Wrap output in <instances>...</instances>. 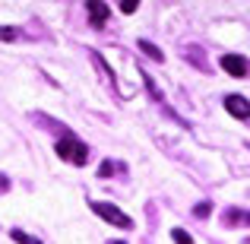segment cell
<instances>
[{
	"label": "cell",
	"mask_w": 250,
	"mask_h": 244,
	"mask_svg": "<svg viewBox=\"0 0 250 244\" xmlns=\"http://www.w3.org/2000/svg\"><path fill=\"white\" fill-rule=\"evenodd\" d=\"M140 51H146V54H149V57H155V61H162V57H165V54H162V51L155 48L152 42H140Z\"/></svg>",
	"instance_id": "ba28073f"
},
{
	"label": "cell",
	"mask_w": 250,
	"mask_h": 244,
	"mask_svg": "<svg viewBox=\"0 0 250 244\" xmlns=\"http://www.w3.org/2000/svg\"><path fill=\"white\" fill-rule=\"evenodd\" d=\"M10 238L16 241V244H42L38 238H32V235H25L22 228H13V232H10Z\"/></svg>",
	"instance_id": "8992f818"
},
{
	"label": "cell",
	"mask_w": 250,
	"mask_h": 244,
	"mask_svg": "<svg viewBox=\"0 0 250 244\" xmlns=\"http://www.w3.org/2000/svg\"><path fill=\"white\" fill-rule=\"evenodd\" d=\"M111 244H124V241H111Z\"/></svg>",
	"instance_id": "5bb4252c"
},
{
	"label": "cell",
	"mask_w": 250,
	"mask_h": 244,
	"mask_svg": "<svg viewBox=\"0 0 250 244\" xmlns=\"http://www.w3.org/2000/svg\"><path fill=\"white\" fill-rule=\"evenodd\" d=\"M193 213H196V216H209V213H212V206H209V203H200Z\"/></svg>",
	"instance_id": "7c38bea8"
},
{
	"label": "cell",
	"mask_w": 250,
	"mask_h": 244,
	"mask_svg": "<svg viewBox=\"0 0 250 244\" xmlns=\"http://www.w3.org/2000/svg\"><path fill=\"white\" fill-rule=\"evenodd\" d=\"M117 6H121V13H127V16H130V13H136V6H140V3H136V0H124V3H117Z\"/></svg>",
	"instance_id": "8fae6325"
},
{
	"label": "cell",
	"mask_w": 250,
	"mask_h": 244,
	"mask_svg": "<svg viewBox=\"0 0 250 244\" xmlns=\"http://www.w3.org/2000/svg\"><path fill=\"white\" fill-rule=\"evenodd\" d=\"M19 38V29H3L0 25V42H16Z\"/></svg>",
	"instance_id": "30bf717a"
},
{
	"label": "cell",
	"mask_w": 250,
	"mask_h": 244,
	"mask_svg": "<svg viewBox=\"0 0 250 244\" xmlns=\"http://www.w3.org/2000/svg\"><path fill=\"white\" fill-rule=\"evenodd\" d=\"M57 155H61L63 162H70V165H85V155H89V149H85V143L83 140H76V136H61L57 140Z\"/></svg>",
	"instance_id": "6da1fadb"
},
{
	"label": "cell",
	"mask_w": 250,
	"mask_h": 244,
	"mask_svg": "<svg viewBox=\"0 0 250 244\" xmlns=\"http://www.w3.org/2000/svg\"><path fill=\"white\" fill-rule=\"evenodd\" d=\"M225 108H228V114L241 117V121H247V117H250V102H247L244 95H225Z\"/></svg>",
	"instance_id": "277c9868"
},
{
	"label": "cell",
	"mask_w": 250,
	"mask_h": 244,
	"mask_svg": "<svg viewBox=\"0 0 250 244\" xmlns=\"http://www.w3.org/2000/svg\"><path fill=\"white\" fill-rule=\"evenodd\" d=\"M222 70L244 80V76H250V61H247V57H241V54H225V57H222Z\"/></svg>",
	"instance_id": "3957f363"
},
{
	"label": "cell",
	"mask_w": 250,
	"mask_h": 244,
	"mask_svg": "<svg viewBox=\"0 0 250 244\" xmlns=\"http://www.w3.org/2000/svg\"><path fill=\"white\" fill-rule=\"evenodd\" d=\"M171 238H174V244H193V238H190L184 228H174V232H171Z\"/></svg>",
	"instance_id": "9c48e42d"
},
{
	"label": "cell",
	"mask_w": 250,
	"mask_h": 244,
	"mask_svg": "<svg viewBox=\"0 0 250 244\" xmlns=\"http://www.w3.org/2000/svg\"><path fill=\"white\" fill-rule=\"evenodd\" d=\"M92 213H95L98 219H104L108 225H114V228H133V219H130L127 213H121V209H117L114 203L95 200V203H92Z\"/></svg>",
	"instance_id": "7a4b0ae2"
},
{
	"label": "cell",
	"mask_w": 250,
	"mask_h": 244,
	"mask_svg": "<svg viewBox=\"0 0 250 244\" xmlns=\"http://www.w3.org/2000/svg\"><path fill=\"white\" fill-rule=\"evenodd\" d=\"M85 10H89V22L95 25V29H102V25L108 22V3H98V0H89V3H85Z\"/></svg>",
	"instance_id": "5b68a950"
},
{
	"label": "cell",
	"mask_w": 250,
	"mask_h": 244,
	"mask_svg": "<svg viewBox=\"0 0 250 244\" xmlns=\"http://www.w3.org/2000/svg\"><path fill=\"white\" fill-rule=\"evenodd\" d=\"M111 171H114V165H111V162H104L102 168H98V175H111Z\"/></svg>",
	"instance_id": "4fadbf2b"
},
{
	"label": "cell",
	"mask_w": 250,
	"mask_h": 244,
	"mask_svg": "<svg viewBox=\"0 0 250 244\" xmlns=\"http://www.w3.org/2000/svg\"><path fill=\"white\" fill-rule=\"evenodd\" d=\"M225 222L228 225H250V213H228Z\"/></svg>",
	"instance_id": "52a82bcc"
}]
</instances>
